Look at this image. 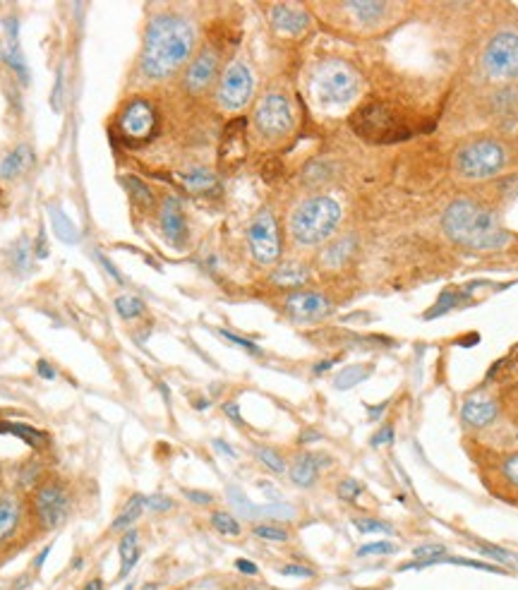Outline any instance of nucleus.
I'll list each match as a JSON object with an SVG mask.
<instances>
[{
    "label": "nucleus",
    "instance_id": "nucleus-1",
    "mask_svg": "<svg viewBox=\"0 0 518 590\" xmlns=\"http://www.w3.org/2000/svg\"><path fill=\"white\" fill-rule=\"evenodd\" d=\"M194 26L175 13L154 15L144 31L139 68L149 79H166L192 56Z\"/></svg>",
    "mask_w": 518,
    "mask_h": 590
},
{
    "label": "nucleus",
    "instance_id": "nucleus-2",
    "mask_svg": "<svg viewBox=\"0 0 518 590\" xmlns=\"http://www.w3.org/2000/svg\"><path fill=\"white\" fill-rule=\"evenodd\" d=\"M441 226L456 245H463L468 250L489 252L509 242V233L501 228L499 216L475 199L451 202L441 216Z\"/></svg>",
    "mask_w": 518,
    "mask_h": 590
},
{
    "label": "nucleus",
    "instance_id": "nucleus-3",
    "mask_svg": "<svg viewBox=\"0 0 518 590\" xmlns=\"http://www.w3.org/2000/svg\"><path fill=\"white\" fill-rule=\"evenodd\" d=\"M341 221V207L331 197L305 199L290 216V235L298 245L312 247L327 240Z\"/></svg>",
    "mask_w": 518,
    "mask_h": 590
},
{
    "label": "nucleus",
    "instance_id": "nucleus-4",
    "mask_svg": "<svg viewBox=\"0 0 518 590\" xmlns=\"http://www.w3.org/2000/svg\"><path fill=\"white\" fill-rule=\"evenodd\" d=\"M159 132V113L147 99H132L120 111L113 127V142L125 144L127 149H139L149 144Z\"/></svg>",
    "mask_w": 518,
    "mask_h": 590
},
{
    "label": "nucleus",
    "instance_id": "nucleus-5",
    "mask_svg": "<svg viewBox=\"0 0 518 590\" xmlns=\"http://www.w3.org/2000/svg\"><path fill=\"white\" fill-rule=\"evenodd\" d=\"M312 86H315L317 99L324 106H345L348 101L355 99L360 82L353 68H348L341 61H329L317 68Z\"/></svg>",
    "mask_w": 518,
    "mask_h": 590
},
{
    "label": "nucleus",
    "instance_id": "nucleus-6",
    "mask_svg": "<svg viewBox=\"0 0 518 590\" xmlns=\"http://www.w3.org/2000/svg\"><path fill=\"white\" fill-rule=\"evenodd\" d=\"M506 166V149L504 144L494 139H478L466 144L456 154V171L471 180H485L492 178Z\"/></svg>",
    "mask_w": 518,
    "mask_h": 590
},
{
    "label": "nucleus",
    "instance_id": "nucleus-7",
    "mask_svg": "<svg viewBox=\"0 0 518 590\" xmlns=\"http://www.w3.org/2000/svg\"><path fill=\"white\" fill-rule=\"evenodd\" d=\"M350 127L358 137L372 144H384V142H396L401 137H408V132L401 127L398 118L382 104H370L363 106L353 113L350 118Z\"/></svg>",
    "mask_w": 518,
    "mask_h": 590
},
{
    "label": "nucleus",
    "instance_id": "nucleus-8",
    "mask_svg": "<svg viewBox=\"0 0 518 590\" xmlns=\"http://www.w3.org/2000/svg\"><path fill=\"white\" fill-rule=\"evenodd\" d=\"M72 513V492L61 480H46L34 492V516L43 530L61 528Z\"/></svg>",
    "mask_w": 518,
    "mask_h": 590
},
{
    "label": "nucleus",
    "instance_id": "nucleus-9",
    "mask_svg": "<svg viewBox=\"0 0 518 590\" xmlns=\"http://www.w3.org/2000/svg\"><path fill=\"white\" fill-rule=\"evenodd\" d=\"M482 68L494 79L518 77V31H499L482 53Z\"/></svg>",
    "mask_w": 518,
    "mask_h": 590
},
{
    "label": "nucleus",
    "instance_id": "nucleus-10",
    "mask_svg": "<svg viewBox=\"0 0 518 590\" xmlns=\"http://www.w3.org/2000/svg\"><path fill=\"white\" fill-rule=\"evenodd\" d=\"M247 245L259 264H274L281 254L278 224L269 209H262L247 226Z\"/></svg>",
    "mask_w": 518,
    "mask_h": 590
},
{
    "label": "nucleus",
    "instance_id": "nucleus-11",
    "mask_svg": "<svg viewBox=\"0 0 518 590\" xmlns=\"http://www.w3.org/2000/svg\"><path fill=\"white\" fill-rule=\"evenodd\" d=\"M255 125L264 137L272 139L288 134L293 130V108H290V101L283 94H276V91L267 94L257 104Z\"/></svg>",
    "mask_w": 518,
    "mask_h": 590
},
{
    "label": "nucleus",
    "instance_id": "nucleus-12",
    "mask_svg": "<svg viewBox=\"0 0 518 590\" xmlns=\"http://www.w3.org/2000/svg\"><path fill=\"white\" fill-rule=\"evenodd\" d=\"M252 86H255V79H252L250 68L245 63H233L221 75L216 99H219L221 108H226V111H240L250 101Z\"/></svg>",
    "mask_w": 518,
    "mask_h": 590
},
{
    "label": "nucleus",
    "instance_id": "nucleus-13",
    "mask_svg": "<svg viewBox=\"0 0 518 590\" xmlns=\"http://www.w3.org/2000/svg\"><path fill=\"white\" fill-rule=\"evenodd\" d=\"M226 495H228V502L233 504L235 511L242 513L245 518H252V521H259V518H267V521H293L295 518V506L281 504V502L264 504V506L252 504V502L242 495L240 487H228Z\"/></svg>",
    "mask_w": 518,
    "mask_h": 590
},
{
    "label": "nucleus",
    "instance_id": "nucleus-14",
    "mask_svg": "<svg viewBox=\"0 0 518 590\" xmlns=\"http://www.w3.org/2000/svg\"><path fill=\"white\" fill-rule=\"evenodd\" d=\"M285 312L293 322L298 324H310L317 319H324L331 312V300L324 297L322 293H312V290H298L285 297Z\"/></svg>",
    "mask_w": 518,
    "mask_h": 590
},
{
    "label": "nucleus",
    "instance_id": "nucleus-15",
    "mask_svg": "<svg viewBox=\"0 0 518 590\" xmlns=\"http://www.w3.org/2000/svg\"><path fill=\"white\" fill-rule=\"evenodd\" d=\"M216 65H219V58H216L212 48L199 51L185 72V89L192 91V94H199V91L207 89L216 75Z\"/></svg>",
    "mask_w": 518,
    "mask_h": 590
},
{
    "label": "nucleus",
    "instance_id": "nucleus-16",
    "mask_svg": "<svg viewBox=\"0 0 518 590\" xmlns=\"http://www.w3.org/2000/svg\"><path fill=\"white\" fill-rule=\"evenodd\" d=\"M161 231H164L166 240H171L175 247H180L187 238V224H185V214H182V207L175 197H166L164 204H161Z\"/></svg>",
    "mask_w": 518,
    "mask_h": 590
},
{
    "label": "nucleus",
    "instance_id": "nucleus-17",
    "mask_svg": "<svg viewBox=\"0 0 518 590\" xmlns=\"http://www.w3.org/2000/svg\"><path fill=\"white\" fill-rule=\"evenodd\" d=\"M272 26L281 34H302L310 26V15L305 10H295L290 5H274L269 10Z\"/></svg>",
    "mask_w": 518,
    "mask_h": 590
},
{
    "label": "nucleus",
    "instance_id": "nucleus-18",
    "mask_svg": "<svg viewBox=\"0 0 518 590\" xmlns=\"http://www.w3.org/2000/svg\"><path fill=\"white\" fill-rule=\"evenodd\" d=\"M496 415H499V405L492 398H468L461 408V420L468 427H475V430L492 425Z\"/></svg>",
    "mask_w": 518,
    "mask_h": 590
},
{
    "label": "nucleus",
    "instance_id": "nucleus-19",
    "mask_svg": "<svg viewBox=\"0 0 518 590\" xmlns=\"http://www.w3.org/2000/svg\"><path fill=\"white\" fill-rule=\"evenodd\" d=\"M329 463V458L320 456V453H300L295 456L293 465H290V480L298 487H312L320 478V470Z\"/></svg>",
    "mask_w": 518,
    "mask_h": 590
},
{
    "label": "nucleus",
    "instance_id": "nucleus-20",
    "mask_svg": "<svg viewBox=\"0 0 518 590\" xmlns=\"http://www.w3.org/2000/svg\"><path fill=\"white\" fill-rule=\"evenodd\" d=\"M22 516H24V511H22L17 497L13 495L0 497V545L10 543L17 535Z\"/></svg>",
    "mask_w": 518,
    "mask_h": 590
},
{
    "label": "nucleus",
    "instance_id": "nucleus-21",
    "mask_svg": "<svg viewBox=\"0 0 518 590\" xmlns=\"http://www.w3.org/2000/svg\"><path fill=\"white\" fill-rule=\"evenodd\" d=\"M34 164H36V156H34V151H31V147L19 144V147H15L3 161H0V178H3V180H15V178L24 176Z\"/></svg>",
    "mask_w": 518,
    "mask_h": 590
},
{
    "label": "nucleus",
    "instance_id": "nucleus-22",
    "mask_svg": "<svg viewBox=\"0 0 518 590\" xmlns=\"http://www.w3.org/2000/svg\"><path fill=\"white\" fill-rule=\"evenodd\" d=\"M46 214L48 221H51L53 235L63 242V245H77L79 242V228L74 226V221L70 219L65 211L58 207V204H46Z\"/></svg>",
    "mask_w": 518,
    "mask_h": 590
},
{
    "label": "nucleus",
    "instance_id": "nucleus-23",
    "mask_svg": "<svg viewBox=\"0 0 518 590\" xmlns=\"http://www.w3.org/2000/svg\"><path fill=\"white\" fill-rule=\"evenodd\" d=\"M310 279V269L302 262H283L272 272V284L278 288H300Z\"/></svg>",
    "mask_w": 518,
    "mask_h": 590
},
{
    "label": "nucleus",
    "instance_id": "nucleus-24",
    "mask_svg": "<svg viewBox=\"0 0 518 590\" xmlns=\"http://www.w3.org/2000/svg\"><path fill=\"white\" fill-rule=\"evenodd\" d=\"M0 435H15L17 440H22L24 444H29L31 449H43L48 444V435L31 425H24V422H10V420H0Z\"/></svg>",
    "mask_w": 518,
    "mask_h": 590
},
{
    "label": "nucleus",
    "instance_id": "nucleus-25",
    "mask_svg": "<svg viewBox=\"0 0 518 590\" xmlns=\"http://www.w3.org/2000/svg\"><path fill=\"white\" fill-rule=\"evenodd\" d=\"M118 552H120V578H127L130 571L134 569V564L139 561L142 552H139V533L134 528H130L125 535L120 538V545H118Z\"/></svg>",
    "mask_w": 518,
    "mask_h": 590
},
{
    "label": "nucleus",
    "instance_id": "nucleus-26",
    "mask_svg": "<svg viewBox=\"0 0 518 590\" xmlns=\"http://www.w3.org/2000/svg\"><path fill=\"white\" fill-rule=\"evenodd\" d=\"M8 262L15 274L31 272V267H34V245L29 242V238L22 235L17 242H13V247L8 252Z\"/></svg>",
    "mask_w": 518,
    "mask_h": 590
},
{
    "label": "nucleus",
    "instance_id": "nucleus-27",
    "mask_svg": "<svg viewBox=\"0 0 518 590\" xmlns=\"http://www.w3.org/2000/svg\"><path fill=\"white\" fill-rule=\"evenodd\" d=\"M0 61L8 65L22 84H29V65L24 61V53L19 51V43L17 41H8L3 48H0Z\"/></svg>",
    "mask_w": 518,
    "mask_h": 590
},
{
    "label": "nucleus",
    "instance_id": "nucleus-28",
    "mask_svg": "<svg viewBox=\"0 0 518 590\" xmlns=\"http://www.w3.org/2000/svg\"><path fill=\"white\" fill-rule=\"evenodd\" d=\"M123 185H125L130 199H132V204L137 209L149 211L151 207H154V192H151L147 187V183L139 180L137 176H125L123 178Z\"/></svg>",
    "mask_w": 518,
    "mask_h": 590
},
{
    "label": "nucleus",
    "instance_id": "nucleus-29",
    "mask_svg": "<svg viewBox=\"0 0 518 590\" xmlns=\"http://www.w3.org/2000/svg\"><path fill=\"white\" fill-rule=\"evenodd\" d=\"M180 178H182V185H185L190 192H207L219 185L214 173L209 169H202V166H194V169L185 171Z\"/></svg>",
    "mask_w": 518,
    "mask_h": 590
},
{
    "label": "nucleus",
    "instance_id": "nucleus-30",
    "mask_svg": "<svg viewBox=\"0 0 518 590\" xmlns=\"http://www.w3.org/2000/svg\"><path fill=\"white\" fill-rule=\"evenodd\" d=\"M353 250H355V238H341V240H336L333 245H329L327 250H324L322 254L324 267H331V269L341 267V264L348 262Z\"/></svg>",
    "mask_w": 518,
    "mask_h": 590
},
{
    "label": "nucleus",
    "instance_id": "nucleus-31",
    "mask_svg": "<svg viewBox=\"0 0 518 590\" xmlns=\"http://www.w3.org/2000/svg\"><path fill=\"white\" fill-rule=\"evenodd\" d=\"M370 375H372V367H367V365H348V367H343V370L338 372L336 377H333V387L341 389V391H345V389L358 387V384L365 382Z\"/></svg>",
    "mask_w": 518,
    "mask_h": 590
},
{
    "label": "nucleus",
    "instance_id": "nucleus-32",
    "mask_svg": "<svg viewBox=\"0 0 518 590\" xmlns=\"http://www.w3.org/2000/svg\"><path fill=\"white\" fill-rule=\"evenodd\" d=\"M144 495H134L130 497V502L125 504V509H123L120 513H118V518L111 523V530H130V526H132L134 521H137L139 516H142L144 511V502H142Z\"/></svg>",
    "mask_w": 518,
    "mask_h": 590
},
{
    "label": "nucleus",
    "instance_id": "nucleus-33",
    "mask_svg": "<svg viewBox=\"0 0 518 590\" xmlns=\"http://www.w3.org/2000/svg\"><path fill=\"white\" fill-rule=\"evenodd\" d=\"M144 310H147V305H144L142 297L137 295H120L116 297V312L120 315L125 322H130V319L144 315Z\"/></svg>",
    "mask_w": 518,
    "mask_h": 590
},
{
    "label": "nucleus",
    "instance_id": "nucleus-34",
    "mask_svg": "<svg viewBox=\"0 0 518 590\" xmlns=\"http://www.w3.org/2000/svg\"><path fill=\"white\" fill-rule=\"evenodd\" d=\"M255 456H257V461L267 465V468L272 470V473H276V475H283V473H285V458L281 456L276 449H272V447H257V449H255Z\"/></svg>",
    "mask_w": 518,
    "mask_h": 590
},
{
    "label": "nucleus",
    "instance_id": "nucleus-35",
    "mask_svg": "<svg viewBox=\"0 0 518 590\" xmlns=\"http://www.w3.org/2000/svg\"><path fill=\"white\" fill-rule=\"evenodd\" d=\"M413 557L418 561H425V566H434V564H441V559L446 557V548L444 545H420V548L413 550Z\"/></svg>",
    "mask_w": 518,
    "mask_h": 590
},
{
    "label": "nucleus",
    "instance_id": "nucleus-36",
    "mask_svg": "<svg viewBox=\"0 0 518 590\" xmlns=\"http://www.w3.org/2000/svg\"><path fill=\"white\" fill-rule=\"evenodd\" d=\"M212 526L219 530L221 535H230V538H237V535H240V523H237V518L228 511H214Z\"/></svg>",
    "mask_w": 518,
    "mask_h": 590
},
{
    "label": "nucleus",
    "instance_id": "nucleus-37",
    "mask_svg": "<svg viewBox=\"0 0 518 590\" xmlns=\"http://www.w3.org/2000/svg\"><path fill=\"white\" fill-rule=\"evenodd\" d=\"M255 538L259 540H267V543H285V540L290 538V533L285 528L281 526H274V523H259V526H255Z\"/></svg>",
    "mask_w": 518,
    "mask_h": 590
},
{
    "label": "nucleus",
    "instance_id": "nucleus-38",
    "mask_svg": "<svg viewBox=\"0 0 518 590\" xmlns=\"http://www.w3.org/2000/svg\"><path fill=\"white\" fill-rule=\"evenodd\" d=\"M348 8L353 10V13H358V20H363V22H375L386 13L384 3H348Z\"/></svg>",
    "mask_w": 518,
    "mask_h": 590
},
{
    "label": "nucleus",
    "instance_id": "nucleus-39",
    "mask_svg": "<svg viewBox=\"0 0 518 590\" xmlns=\"http://www.w3.org/2000/svg\"><path fill=\"white\" fill-rule=\"evenodd\" d=\"M353 526L358 528V533H393V526L379 518H353Z\"/></svg>",
    "mask_w": 518,
    "mask_h": 590
},
{
    "label": "nucleus",
    "instance_id": "nucleus-40",
    "mask_svg": "<svg viewBox=\"0 0 518 590\" xmlns=\"http://www.w3.org/2000/svg\"><path fill=\"white\" fill-rule=\"evenodd\" d=\"M441 564H458V566H471L478 571H489V573H509L496 564H487V561H475V559H463V557H444Z\"/></svg>",
    "mask_w": 518,
    "mask_h": 590
},
{
    "label": "nucleus",
    "instance_id": "nucleus-41",
    "mask_svg": "<svg viewBox=\"0 0 518 590\" xmlns=\"http://www.w3.org/2000/svg\"><path fill=\"white\" fill-rule=\"evenodd\" d=\"M396 552V545L386 543V540H377V543H367L358 550V557H384V554H393Z\"/></svg>",
    "mask_w": 518,
    "mask_h": 590
},
{
    "label": "nucleus",
    "instance_id": "nucleus-42",
    "mask_svg": "<svg viewBox=\"0 0 518 590\" xmlns=\"http://www.w3.org/2000/svg\"><path fill=\"white\" fill-rule=\"evenodd\" d=\"M219 334H221V336H223L226 341H230L233 346H237V348L247 350V353H252V355H262V348H259L255 341L242 339V336H237V334H233V332H226V329H219Z\"/></svg>",
    "mask_w": 518,
    "mask_h": 590
},
{
    "label": "nucleus",
    "instance_id": "nucleus-43",
    "mask_svg": "<svg viewBox=\"0 0 518 590\" xmlns=\"http://www.w3.org/2000/svg\"><path fill=\"white\" fill-rule=\"evenodd\" d=\"M360 495H363V485H360L355 478H345L338 483V497H341L343 502H355Z\"/></svg>",
    "mask_w": 518,
    "mask_h": 590
},
{
    "label": "nucleus",
    "instance_id": "nucleus-44",
    "mask_svg": "<svg viewBox=\"0 0 518 590\" xmlns=\"http://www.w3.org/2000/svg\"><path fill=\"white\" fill-rule=\"evenodd\" d=\"M501 475H504L506 483L518 490V453H511V456L504 458V463H501Z\"/></svg>",
    "mask_w": 518,
    "mask_h": 590
},
{
    "label": "nucleus",
    "instance_id": "nucleus-45",
    "mask_svg": "<svg viewBox=\"0 0 518 590\" xmlns=\"http://www.w3.org/2000/svg\"><path fill=\"white\" fill-rule=\"evenodd\" d=\"M456 300H458V293H453V290H446L444 295L439 297V305L437 307H432V310L427 312V319H434V317H441L444 315V312H449L453 305H456Z\"/></svg>",
    "mask_w": 518,
    "mask_h": 590
},
{
    "label": "nucleus",
    "instance_id": "nucleus-46",
    "mask_svg": "<svg viewBox=\"0 0 518 590\" xmlns=\"http://www.w3.org/2000/svg\"><path fill=\"white\" fill-rule=\"evenodd\" d=\"M63 82H65V70L61 68L56 72V84H53V91H51V108H53V113H61V108H63V94H65Z\"/></svg>",
    "mask_w": 518,
    "mask_h": 590
},
{
    "label": "nucleus",
    "instance_id": "nucleus-47",
    "mask_svg": "<svg viewBox=\"0 0 518 590\" xmlns=\"http://www.w3.org/2000/svg\"><path fill=\"white\" fill-rule=\"evenodd\" d=\"M91 254H94V257L99 259V264H101V267H104V272H106L108 276H111V279L116 281L118 286H125V276H123L120 272H118V269H116V264H113L111 259H108L104 252H101V250H94V252H91Z\"/></svg>",
    "mask_w": 518,
    "mask_h": 590
},
{
    "label": "nucleus",
    "instance_id": "nucleus-48",
    "mask_svg": "<svg viewBox=\"0 0 518 590\" xmlns=\"http://www.w3.org/2000/svg\"><path fill=\"white\" fill-rule=\"evenodd\" d=\"M142 502H144V509H149V511H154V513L168 511L173 506V502L166 495H149V497H142Z\"/></svg>",
    "mask_w": 518,
    "mask_h": 590
},
{
    "label": "nucleus",
    "instance_id": "nucleus-49",
    "mask_svg": "<svg viewBox=\"0 0 518 590\" xmlns=\"http://www.w3.org/2000/svg\"><path fill=\"white\" fill-rule=\"evenodd\" d=\"M281 573H283V576H293V578H312L315 576V571H312L310 566H300V564L281 566Z\"/></svg>",
    "mask_w": 518,
    "mask_h": 590
},
{
    "label": "nucleus",
    "instance_id": "nucleus-50",
    "mask_svg": "<svg viewBox=\"0 0 518 590\" xmlns=\"http://www.w3.org/2000/svg\"><path fill=\"white\" fill-rule=\"evenodd\" d=\"M36 375H39L41 380H46V382H53L58 377V372H56V367H53L48 360H39V362H36Z\"/></svg>",
    "mask_w": 518,
    "mask_h": 590
},
{
    "label": "nucleus",
    "instance_id": "nucleus-51",
    "mask_svg": "<svg viewBox=\"0 0 518 590\" xmlns=\"http://www.w3.org/2000/svg\"><path fill=\"white\" fill-rule=\"evenodd\" d=\"M393 442V427L391 425H386V427H382L379 432H377L375 437H372V447H382V444H391Z\"/></svg>",
    "mask_w": 518,
    "mask_h": 590
},
{
    "label": "nucleus",
    "instance_id": "nucleus-52",
    "mask_svg": "<svg viewBox=\"0 0 518 590\" xmlns=\"http://www.w3.org/2000/svg\"><path fill=\"white\" fill-rule=\"evenodd\" d=\"M185 497L190 502H194V504H212L214 502V497L209 495V492H199V490H185Z\"/></svg>",
    "mask_w": 518,
    "mask_h": 590
},
{
    "label": "nucleus",
    "instance_id": "nucleus-53",
    "mask_svg": "<svg viewBox=\"0 0 518 590\" xmlns=\"http://www.w3.org/2000/svg\"><path fill=\"white\" fill-rule=\"evenodd\" d=\"M34 257H39V259H46V257H48L46 231H43V228H39V235H36V242H34Z\"/></svg>",
    "mask_w": 518,
    "mask_h": 590
},
{
    "label": "nucleus",
    "instance_id": "nucleus-54",
    "mask_svg": "<svg viewBox=\"0 0 518 590\" xmlns=\"http://www.w3.org/2000/svg\"><path fill=\"white\" fill-rule=\"evenodd\" d=\"M235 569L240 573H245V576H257L259 573V566L250 559H235Z\"/></svg>",
    "mask_w": 518,
    "mask_h": 590
},
{
    "label": "nucleus",
    "instance_id": "nucleus-55",
    "mask_svg": "<svg viewBox=\"0 0 518 590\" xmlns=\"http://www.w3.org/2000/svg\"><path fill=\"white\" fill-rule=\"evenodd\" d=\"M17 31H19L17 17H8V20H5V34H8V41H17Z\"/></svg>",
    "mask_w": 518,
    "mask_h": 590
},
{
    "label": "nucleus",
    "instance_id": "nucleus-56",
    "mask_svg": "<svg viewBox=\"0 0 518 590\" xmlns=\"http://www.w3.org/2000/svg\"><path fill=\"white\" fill-rule=\"evenodd\" d=\"M223 413L228 415V418L233 420L235 425H242V418H240V405H237V403H226V405H223Z\"/></svg>",
    "mask_w": 518,
    "mask_h": 590
},
{
    "label": "nucleus",
    "instance_id": "nucleus-57",
    "mask_svg": "<svg viewBox=\"0 0 518 590\" xmlns=\"http://www.w3.org/2000/svg\"><path fill=\"white\" fill-rule=\"evenodd\" d=\"M212 447L216 449V451L219 453H223V456H228V458H235V449L230 447V444H226L223 440H214L212 442Z\"/></svg>",
    "mask_w": 518,
    "mask_h": 590
},
{
    "label": "nucleus",
    "instance_id": "nucleus-58",
    "mask_svg": "<svg viewBox=\"0 0 518 590\" xmlns=\"http://www.w3.org/2000/svg\"><path fill=\"white\" fill-rule=\"evenodd\" d=\"M338 360H324V362H317L315 367H312V372H315V375H324V372L327 370H331L333 365H336Z\"/></svg>",
    "mask_w": 518,
    "mask_h": 590
},
{
    "label": "nucleus",
    "instance_id": "nucleus-59",
    "mask_svg": "<svg viewBox=\"0 0 518 590\" xmlns=\"http://www.w3.org/2000/svg\"><path fill=\"white\" fill-rule=\"evenodd\" d=\"M384 410H386V403H382V405H367V413H370V420H379Z\"/></svg>",
    "mask_w": 518,
    "mask_h": 590
},
{
    "label": "nucleus",
    "instance_id": "nucleus-60",
    "mask_svg": "<svg viewBox=\"0 0 518 590\" xmlns=\"http://www.w3.org/2000/svg\"><path fill=\"white\" fill-rule=\"evenodd\" d=\"M317 440H320V432H315V430H307V432H302V435H300V442H302V444L317 442Z\"/></svg>",
    "mask_w": 518,
    "mask_h": 590
},
{
    "label": "nucleus",
    "instance_id": "nucleus-61",
    "mask_svg": "<svg viewBox=\"0 0 518 590\" xmlns=\"http://www.w3.org/2000/svg\"><path fill=\"white\" fill-rule=\"evenodd\" d=\"M84 590H104V581H101V578H91V581L84 586Z\"/></svg>",
    "mask_w": 518,
    "mask_h": 590
},
{
    "label": "nucleus",
    "instance_id": "nucleus-62",
    "mask_svg": "<svg viewBox=\"0 0 518 590\" xmlns=\"http://www.w3.org/2000/svg\"><path fill=\"white\" fill-rule=\"evenodd\" d=\"M48 552H51V548H43V550H41V554L36 557V561H34V569H41L43 561H46V557H48Z\"/></svg>",
    "mask_w": 518,
    "mask_h": 590
},
{
    "label": "nucleus",
    "instance_id": "nucleus-63",
    "mask_svg": "<svg viewBox=\"0 0 518 590\" xmlns=\"http://www.w3.org/2000/svg\"><path fill=\"white\" fill-rule=\"evenodd\" d=\"M209 405H212V401H197V403H194V408L204 410V408H209Z\"/></svg>",
    "mask_w": 518,
    "mask_h": 590
},
{
    "label": "nucleus",
    "instance_id": "nucleus-64",
    "mask_svg": "<svg viewBox=\"0 0 518 590\" xmlns=\"http://www.w3.org/2000/svg\"><path fill=\"white\" fill-rule=\"evenodd\" d=\"M125 590H134V588H132V586H127V588H125Z\"/></svg>",
    "mask_w": 518,
    "mask_h": 590
}]
</instances>
